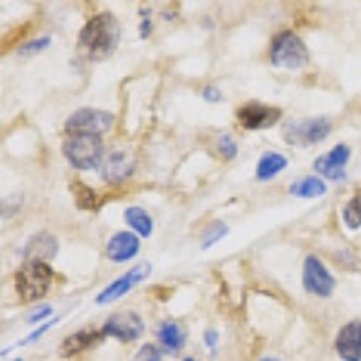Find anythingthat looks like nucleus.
Here are the masks:
<instances>
[{"instance_id": "1", "label": "nucleus", "mask_w": 361, "mask_h": 361, "mask_svg": "<svg viewBox=\"0 0 361 361\" xmlns=\"http://www.w3.org/2000/svg\"><path fill=\"white\" fill-rule=\"evenodd\" d=\"M119 24L112 13L103 11L89 18L78 37V51L89 60H105L118 47Z\"/></svg>"}, {"instance_id": "2", "label": "nucleus", "mask_w": 361, "mask_h": 361, "mask_svg": "<svg viewBox=\"0 0 361 361\" xmlns=\"http://www.w3.org/2000/svg\"><path fill=\"white\" fill-rule=\"evenodd\" d=\"M53 283V269L47 262L29 260L15 273V289L22 302L31 304L44 298Z\"/></svg>"}, {"instance_id": "3", "label": "nucleus", "mask_w": 361, "mask_h": 361, "mask_svg": "<svg viewBox=\"0 0 361 361\" xmlns=\"http://www.w3.org/2000/svg\"><path fill=\"white\" fill-rule=\"evenodd\" d=\"M62 152L74 169H96L102 163L103 141L96 134H73L63 140Z\"/></svg>"}, {"instance_id": "4", "label": "nucleus", "mask_w": 361, "mask_h": 361, "mask_svg": "<svg viewBox=\"0 0 361 361\" xmlns=\"http://www.w3.org/2000/svg\"><path fill=\"white\" fill-rule=\"evenodd\" d=\"M271 63L275 67L298 71L309 63V51L304 40L293 31H282L271 42Z\"/></svg>"}, {"instance_id": "5", "label": "nucleus", "mask_w": 361, "mask_h": 361, "mask_svg": "<svg viewBox=\"0 0 361 361\" xmlns=\"http://www.w3.org/2000/svg\"><path fill=\"white\" fill-rule=\"evenodd\" d=\"M331 121L327 118L291 119L282 127L286 143L291 147H311L320 143L331 134Z\"/></svg>"}, {"instance_id": "6", "label": "nucleus", "mask_w": 361, "mask_h": 361, "mask_svg": "<svg viewBox=\"0 0 361 361\" xmlns=\"http://www.w3.org/2000/svg\"><path fill=\"white\" fill-rule=\"evenodd\" d=\"M114 123V116L96 109H80L66 121V132L73 134H103Z\"/></svg>"}, {"instance_id": "7", "label": "nucleus", "mask_w": 361, "mask_h": 361, "mask_svg": "<svg viewBox=\"0 0 361 361\" xmlns=\"http://www.w3.org/2000/svg\"><path fill=\"white\" fill-rule=\"evenodd\" d=\"M304 288L309 295L318 298H327L336 288V280L329 273L327 267L314 255H309L304 262V276H302Z\"/></svg>"}, {"instance_id": "8", "label": "nucleus", "mask_w": 361, "mask_h": 361, "mask_svg": "<svg viewBox=\"0 0 361 361\" xmlns=\"http://www.w3.org/2000/svg\"><path fill=\"white\" fill-rule=\"evenodd\" d=\"M150 271H152V266H150L148 262H141L137 264V266L130 267L125 275L118 276L114 282L109 283L107 288L103 289V291L96 296V304L99 305L111 304V302H114V300L125 296L130 289H134L137 283L143 282V280L150 275Z\"/></svg>"}, {"instance_id": "9", "label": "nucleus", "mask_w": 361, "mask_h": 361, "mask_svg": "<svg viewBox=\"0 0 361 361\" xmlns=\"http://www.w3.org/2000/svg\"><path fill=\"white\" fill-rule=\"evenodd\" d=\"M238 123L243 125L247 130H262L276 125L282 118V111L279 107H271L259 102L244 103L243 107H238L237 112Z\"/></svg>"}, {"instance_id": "10", "label": "nucleus", "mask_w": 361, "mask_h": 361, "mask_svg": "<svg viewBox=\"0 0 361 361\" xmlns=\"http://www.w3.org/2000/svg\"><path fill=\"white\" fill-rule=\"evenodd\" d=\"M143 320L134 311H121L109 316L107 322L103 324L102 333L105 336L118 338L121 341H134L143 334Z\"/></svg>"}, {"instance_id": "11", "label": "nucleus", "mask_w": 361, "mask_h": 361, "mask_svg": "<svg viewBox=\"0 0 361 361\" xmlns=\"http://www.w3.org/2000/svg\"><path fill=\"white\" fill-rule=\"evenodd\" d=\"M350 157V148L347 145L340 143L331 150V152L324 154V156L316 157L314 170L322 173L324 177L331 180H343L347 177V170L345 164Z\"/></svg>"}, {"instance_id": "12", "label": "nucleus", "mask_w": 361, "mask_h": 361, "mask_svg": "<svg viewBox=\"0 0 361 361\" xmlns=\"http://www.w3.org/2000/svg\"><path fill=\"white\" fill-rule=\"evenodd\" d=\"M334 347L343 361H361V320L345 324L336 334Z\"/></svg>"}, {"instance_id": "13", "label": "nucleus", "mask_w": 361, "mask_h": 361, "mask_svg": "<svg viewBox=\"0 0 361 361\" xmlns=\"http://www.w3.org/2000/svg\"><path fill=\"white\" fill-rule=\"evenodd\" d=\"M135 169V159L132 154L116 150L102 164V177L107 183H121L132 176Z\"/></svg>"}, {"instance_id": "14", "label": "nucleus", "mask_w": 361, "mask_h": 361, "mask_svg": "<svg viewBox=\"0 0 361 361\" xmlns=\"http://www.w3.org/2000/svg\"><path fill=\"white\" fill-rule=\"evenodd\" d=\"M140 251V238L130 231H119L107 243V257L112 262L123 264L132 260Z\"/></svg>"}, {"instance_id": "15", "label": "nucleus", "mask_w": 361, "mask_h": 361, "mask_svg": "<svg viewBox=\"0 0 361 361\" xmlns=\"http://www.w3.org/2000/svg\"><path fill=\"white\" fill-rule=\"evenodd\" d=\"M24 259L25 262L29 260H38V262H49L56 257L58 253V240L49 233H37L29 238L24 246Z\"/></svg>"}, {"instance_id": "16", "label": "nucleus", "mask_w": 361, "mask_h": 361, "mask_svg": "<svg viewBox=\"0 0 361 361\" xmlns=\"http://www.w3.org/2000/svg\"><path fill=\"white\" fill-rule=\"evenodd\" d=\"M103 333H98V331H80V333L71 334L69 338H66L60 347V354L62 356H74V354L83 353L85 349H89L90 345L96 343L99 336Z\"/></svg>"}, {"instance_id": "17", "label": "nucleus", "mask_w": 361, "mask_h": 361, "mask_svg": "<svg viewBox=\"0 0 361 361\" xmlns=\"http://www.w3.org/2000/svg\"><path fill=\"white\" fill-rule=\"evenodd\" d=\"M288 166V157L282 156L279 152H267L260 157L259 164H257V179L259 180H269L275 176H279L282 170Z\"/></svg>"}, {"instance_id": "18", "label": "nucleus", "mask_w": 361, "mask_h": 361, "mask_svg": "<svg viewBox=\"0 0 361 361\" xmlns=\"http://www.w3.org/2000/svg\"><path fill=\"white\" fill-rule=\"evenodd\" d=\"M289 192L295 197L302 199H311V197H320L327 192V185L324 180L318 179V177H304V179L295 180L291 186H289Z\"/></svg>"}, {"instance_id": "19", "label": "nucleus", "mask_w": 361, "mask_h": 361, "mask_svg": "<svg viewBox=\"0 0 361 361\" xmlns=\"http://www.w3.org/2000/svg\"><path fill=\"white\" fill-rule=\"evenodd\" d=\"M157 338H159L164 349L170 350V353H177L185 345V334H183V331H180V327L176 322H164V324H161L159 331H157Z\"/></svg>"}, {"instance_id": "20", "label": "nucleus", "mask_w": 361, "mask_h": 361, "mask_svg": "<svg viewBox=\"0 0 361 361\" xmlns=\"http://www.w3.org/2000/svg\"><path fill=\"white\" fill-rule=\"evenodd\" d=\"M125 221H127V224L130 226L135 233L141 235V237L147 238L152 235L154 221L143 208H137V206L127 208V212H125Z\"/></svg>"}, {"instance_id": "21", "label": "nucleus", "mask_w": 361, "mask_h": 361, "mask_svg": "<svg viewBox=\"0 0 361 361\" xmlns=\"http://www.w3.org/2000/svg\"><path fill=\"white\" fill-rule=\"evenodd\" d=\"M71 195L74 199V204L83 212H92L96 209V192L90 186H87L82 180L74 179L69 185Z\"/></svg>"}, {"instance_id": "22", "label": "nucleus", "mask_w": 361, "mask_h": 361, "mask_svg": "<svg viewBox=\"0 0 361 361\" xmlns=\"http://www.w3.org/2000/svg\"><path fill=\"white\" fill-rule=\"evenodd\" d=\"M343 222L350 230H360L361 228V195H354L343 208Z\"/></svg>"}, {"instance_id": "23", "label": "nucleus", "mask_w": 361, "mask_h": 361, "mask_svg": "<svg viewBox=\"0 0 361 361\" xmlns=\"http://www.w3.org/2000/svg\"><path fill=\"white\" fill-rule=\"evenodd\" d=\"M228 226L224 224V222L217 221V222H212V224L206 228L204 235H202V250H208V247L215 246V244L221 240V238H224L226 235H228Z\"/></svg>"}, {"instance_id": "24", "label": "nucleus", "mask_w": 361, "mask_h": 361, "mask_svg": "<svg viewBox=\"0 0 361 361\" xmlns=\"http://www.w3.org/2000/svg\"><path fill=\"white\" fill-rule=\"evenodd\" d=\"M217 150L222 154V157H224V159H233L238 152L237 143H235L231 135H221V137H219Z\"/></svg>"}, {"instance_id": "25", "label": "nucleus", "mask_w": 361, "mask_h": 361, "mask_svg": "<svg viewBox=\"0 0 361 361\" xmlns=\"http://www.w3.org/2000/svg\"><path fill=\"white\" fill-rule=\"evenodd\" d=\"M51 45V37H40L35 38V40H29L27 44H24L20 47V53L27 54V53H38V51L47 49Z\"/></svg>"}, {"instance_id": "26", "label": "nucleus", "mask_w": 361, "mask_h": 361, "mask_svg": "<svg viewBox=\"0 0 361 361\" xmlns=\"http://www.w3.org/2000/svg\"><path fill=\"white\" fill-rule=\"evenodd\" d=\"M134 361H161V354L154 345H143L140 353L135 354Z\"/></svg>"}, {"instance_id": "27", "label": "nucleus", "mask_w": 361, "mask_h": 361, "mask_svg": "<svg viewBox=\"0 0 361 361\" xmlns=\"http://www.w3.org/2000/svg\"><path fill=\"white\" fill-rule=\"evenodd\" d=\"M51 314H53V307H51V305H40V307L35 309V311L27 316V322L29 324H37V322L44 320V318H47V316Z\"/></svg>"}, {"instance_id": "28", "label": "nucleus", "mask_w": 361, "mask_h": 361, "mask_svg": "<svg viewBox=\"0 0 361 361\" xmlns=\"http://www.w3.org/2000/svg\"><path fill=\"white\" fill-rule=\"evenodd\" d=\"M56 322H58V318H54L53 322H45V324H44V325H40V327H38L37 331H33V333L29 334V336L25 338L24 341H20V345H27V343H31V341L38 340V338H40L42 334H45V333H47V331H49V329L53 327V325L56 324Z\"/></svg>"}, {"instance_id": "29", "label": "nucleus", "mask_w": 361, "mask_h": 361, "mask_svg": "<svg viewBox=\"0 0 361 361\" xmlns=\"http://www.w3.org/2000/svg\"><path fill=\"white\" fill-rule=\"evenodd\" d=\"M202 96H204L206 102H212V103H217L222 99V92L217 89V87H206Z\"/></svg>"}, {"instance_id": "30", "label": "nucleus", "mask_w": 361, "mask_h": 361, "mask_svg": "<svg viewBox=\"0 0 361 361\" xmlns=\"http://www.w3.org/2000/svg\"><path fill=\"white\" fill-rule=\"evenodd\" d=\"M204 338H206V345H208V347H215L219 341V334H217V331H214V329L206 331Z\"/></svg>"}, {"instance_id": "31", "label": "nucleus", "mask_w": 361, "mask_h": 361, "mask_svg": "<svg viewBox=\"0 0 361 361\" xmlns=\"http://www.w3.org/2000/svg\"><path fill=\"white\" fill-rule=\"evenodd\" d=\"M150 20H143V24H141V35H143V38H147L148 31H150Z\"/></svg>"}, {"instance_id": "32", "label": "nucleus", "mask_w": 361, "mask_h": 361, "mask_svg": "<svg viewBox=\"0 0 361 361\" xmlns=\"http://www.w3.org/2000/svg\"><path fill=\"white\" fill-rule=\"evenodd\" d=\"M260 361H280V360H276V357H273V356H267V357H262Z\"/></svg>"}, {"instance_id": "33", "label": "nucleus", "mask_w": 361, "mask_h": 361, "mask_svg": "<svg viewBox=\"0 0 361 361\" xmlns=\"http://www.w3.org/2000/svg\"><path fill=\"white\" fill-rule=\"evenodd\" d=\"M185 361H197V360H193V357H186Z\"/></svg>"}, {"instance_id": "34", "label": "nucleus", "mask_w": 361, "mask_h": 361, "mask_svg": "<svg viewBox=\"0 0 361 361\" xmlns=\"http://www.w3.org/2000/svg\"><path fill=\"white\" fill-rule=\"evenodd\" d=\"M15 361H22V360H15Z\"/></svg>"}]
</instances>
